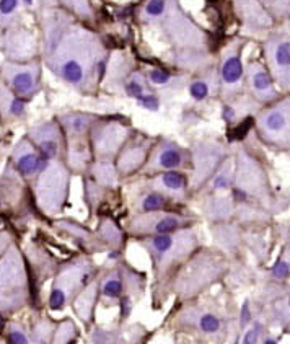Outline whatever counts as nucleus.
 <instances>
[{
	"instance_id": "nucleus-27",
	"label": "nucleus",
	"mask_w": 290,
	"mask_h": 344,
	"mask_svg": "<svg viewBox=\"0 0 290 344\" xmlns=\"http://www.w3.org/2000/svg\"><path fill=\"white\" fill-rule=\"evenodd\" d=\"M258 331H259V328H254L253 331H250L245 336V342L246 344H251V342H254L256 341V336H258Z\"/></svg>"
},
{
	"instance_id": "nucleus-26",
	"label": "nucleus",
	"mask_w": 290,
	"mask_h": 344,
	"mask_svg": "<svg viewBox=\"0 0 290 344\" xmlns=\"http://www.w3.org/2000/svg\"><path fill=\"white\" fill-rule=\"evenodd\" d=\"M8 339H10V342H13V344H24V342H27V338H24V334H21L18 331H13Z\"/></svg>"
},
{
	"instance_id": "nucleus-25",
	"label": "nucleus",
	"mask_w": 290,
	"mask_h": 344,
	"mask_svg": "<svg viewBox=\"0 0 290 344\" xmlns=\"http://www.w3.org/2000/svg\"><path fill=\"white\" fill-rule=\"evenodd\" d=\"M287 273H288L287 263H279L276 266V269H274V276H276V278H284V276H287Z\"/></svg>"
},
{
	"instance_id": "nucleus-18",
	"label": "nucleus",
	"mask_w": 290,
	"mask_h": 344,
	"mask_svg": "<svg viewBox=\"0 0 290 344\" xmlns=\"http://www.w3.org/2000/svg\"><path fill=\"white\" fill-rule=\"evenodd\" d=\"M139 98V103L142 105L144 108H147V110H159V100H156L155 96H152V95H147V96H144V95H140V96H137Z\"/></svg>"
},
{
	"instance_id": "nucleus-19",
	"label": "nucleus",
	"mask_w": 290,
	"mask_h": 344,
	"mask_svg": "<svg viewBox=\"0 0 290 344\" xmlns=\"http://www.w3.org/2000/svg\"><path fill=\"white\" fill-rule=\"evenodd\" d=\"M251 126H253V119H246V122H242L233 131V139H243L248 134V131H250Z\"/></svg>"
},
{
	"instance_id": "nucleus-4",
	"label": "nucleus",
	"mask_w": 290,
	"mask_h": 344,
	"mask_svg": "<svg viewBox=\"0 0 290 344\" xmlns=\"http://www.w3.org/2000/svg\"><path fill=\"white\" fill-rule=\"evenodd\" d=\"M12 87L18 91V93H28L35 85V77L30 70H20L12 75Z\"/></svg>"
},
{
	"instance_id": "nucleus-1",
	"label": "nucleus",
	"mask_w": 290,
	"mask_h": 344,
	"mask_svg": "<svg viewBox=\"0 0 290 344\" xmlns=\"http://www.w3.org/2000/svg\"><path fill=\"white\" fill-rule=\"evenodd\" d=\"M61 75L64 80H67L70 83H80L84 80V75H85L84 65H82L77 59H69V61H65L62 64Z\"/></svg>"
},
{
	"instance_id": "nucleus-22",
	"label": "nucleus",
	"mask_w": 290,
	"mask_h": 344,
	"mask_svg": "<svg viewBox=\"0 0 290 344\" xmlns=\"http://www.w3.org/2000/svg\"><path fill=\"white\" fill-rule=\"evenodd\" d=\"M150 80L153 83H167L170 80V75L167 72H163V70H153L150 73Z\"/></svg>"
},
{
	"instance_id": "nucleus-30",
	"label": "nucleus",
	"mask_w": 290,
	"mask_h": 344,
	"mask_svg": "<svg viewBox=\"0 0 290 344\" xmlns=\"http://www.w3.org/2000/svg\"><path fill=\"white\" fill-rule=\"evenodd\" d=\"M2 328H4V318L0 316V330H2Z\"/></svg>"
},
{
	"instance_id": "nucleus-28",
	"label": "nucleus",
	"mask_w": 290,
	"mask_h": 344,
	"mask_svg": "<svg viewBox=\"0 0 290 344\" xmlns=\"http://www.w3.org/2000/svg\"><path fill=\"white\" fill-rule=\"evenodd\" d=\"M248 322H250V312H248V302H245V305H243V313H242V323L246 325Z\"/></svg>"
},
{
	"instance_id": "nucleus-8",
	"label": "nucleus",
	"mask_w": 290,
	"mask_h": 344,
	"mask_svg": "<svg viewBox=\"0 0 290 344\" xmlns=\"http://www.w3.org/2000/svg\"><path fill=\"white\" fill-rule=\"evenodd\" d=\"M160 163L165 168H173V166H178L181 163V155L176 150H167L160 157Z\"/></svg>"
},
{
	"instance_id": "nucleus-5",
	"label": "nucleus",
	"mask_w": 290,
	"mask_h": 344,
	"mask_svg": "<svg viewBox=\"0 0 290 344\" xmlns=\"http://www.w3.org/2000/svg\"><path fill=\"white\" fill-rule=\"evenodd\" d=\"M46 165H47L46 160H39L36 155L27 154L18 160V170L23 175H31V173H35L38 168H46Z\"/></svg>"
},
{
	"instance_id": "nucleus-21",
	"label": "nucleus",
	"mask_w": 290,
	"mask_h": 344,
	"mask_svg": "<svg viewBox=\"0 0 290 344\" xmlns=\"http://www.w3.org/2000/svg\"><path fill=\"white\" fill-rule=\"evenodd\" d=\"M121 282L119 281H110L104 286V293L106 296H111V297H114V296H118V293L121 292Z\"/></svg>"
},
{
	"instance_id": "nucleus-7",
	"label": "nucleus",
	"mask_w": 290,
	"mask_h": 344,
	"mask_svg": "<svg viewBox=\"0 0 290 344\" xmlns=\"http://www.w3.org/2000/svg\"><path fill=\"white\" fill-rule=\"evenodd\" d=\"M271 77L268 72L264 70H256L253 73V87L256 91H268L271 88Z\"/></svg>"
},
{
	"instance_id": "nucleus-10",
	"label": "nucleus",
	"mask_w": 290,
	"mask_h": 344,
	"mask_svg": "<svg viewBox=\"0 0 290 344\" xmlns=\"http://www.w3.org/2000/svg\"><path fill=\"white\" fill-rule=\"evenodd\" d=\"M176 229H178V220L175 219V217H165L163 220H160L159 224H156V230H159L160 233H170Z\"/></svg>"
},
{
	"instance_id": "nucleus-31",
	"label": "nucleus",
	"mask_w": 290,
	"mask_h": 344,
	"mask_svg": "<svg viewBox=\"0 0 290 344\" xmlns=\"http://www.w3.org/2000/svg\"><path fill=\"white\" fill-rule=\"evenodd\" d=\"M23 2H24V4H28V5H30V4H33V0H23Z\"/></svg>"
},
{
	"instance_id": "nucleus-14",
	"label": "nucleus",
	"mask_w": 290,
	"mask_h": 344,
	"mask_svg": "<svg viewBox=\"0 0 290 344\" xmlns=\"http://www.w3.org/2000/svg\"><path fill=\"white\" fill-rule=\"evenodd\" d=\"M163 10H165V2H163V0H150L148 5H147V8H145V12L148 15H152V16L162 15Z\"/></svg>"
},
{
	"instance_id": "nucleus-23",
	"label": "nucleus",
	"mask_w": 290,
	"mask_h": 344,
	"mask_svg": "<svg viewBox=\"0 0 290 344\" xmlns=\"http://www.w3.org/2000/svg\"><path fill=\"white\" fill-rule=\"evenodd\" d=\"M127 93L130 96H140V95H142V85L137 83V82H130L127 85Z\"/></svg>"
},
{
	"instance_id": "nucleus-13",
	"label": "nucleus",
	"mask_w": 290,
	"mask_h": 344,
	"mask_svg": "<svg viewBox=\"0 0 290 344\" xmlns=\"http://www.w3.org/2000/svg\"><path fill=\"white\" fill-rule=\"evenodd\" d=\"M207 93H209V87L205 85L204 82H196L191 85V95L193 98L196 100H202L207 96Z\"/></svg>"
},
{
	"instance_id": "nucleus-24",
	"label": "nucleus",
	"mask_w": 290,
	"mask_h": 344,
	"mask_svg": "<svg viewBox=\"0 0 290 344\" xmlns=\"http://www.w3.org/2000/svg\"><path fill=\"white\" fill-rule=\"evenodd\" d=\"M23 108H24V103L21 102V100L15 98L13 102L10 103V113L18 116V114H21V113H23Z\"/></svg>"
},
{
	"instance_id": "nucleus-11",
	"label": "nucleus",
	"mask_w": 290,
	"mask_h": 344,
	"mask_svg": "<svg viewBox=\"0 0 290 344\" xmlns=\"http://www.w3.org/2000/svg\"><path fill=\"white\" fill-rule=\"evenodd\" d=\"M201 328L207 333H214L219 330V320L214 315H205L201 320Z\"/></svg>"
},
{
	"instance_id": "nucleus-16",
	"label": "nucleus",
	"mask_w": 290,
	"mask_h": 344,
	"mask_svg": "<svg viewBox=\"0 0 290 344\" xmlns=\"http://www.w3.org/2000/svg\"><path fill=\"white\" fill-rule=\"evenodd\" d=\"M16 7H18V0H0V15H12L16 10Z\"/></svg>"
},
{
	"instance_id": "nucleus-15",
	"label": "nucleus",
	"mask_w": 290,
	"mask_h": 344,
	"mask_svg": "<svg viewBox=\"0 0 290 344\" xmlns=\"http://www.w3.org/2000/svg\"><path fill=\"white\" fill-rule=\"evenodd\" d=\"M64 299H65L64 292L56 289V290H52L51 297H49V305H51V308H54V310H59L64 305Z\"/></svg>"
},
{
	"instance_id": "nucleus-29",
	"label": "nucleus",
	"mask_w": 290,
	"mask_h": 344,
	"mask_svg": "<svg viewBox=\"0 0 290 344\" xmlns=\"http://www.w3.org/2000/svg\"><path fill=\"white\" fill-rule=\"evenodd\" d=\"M227 186H228V183H227L225 178H223V176H220V178L215 180V188H227Z\"/></svg>"
},
{
	"instance_id": "nucleus-17",
	"label": "nucleus",
	"mask_w": 290,
	"mask_h": 344,
	"mask_svg": "<svg viewBox=\"0 0 290 344\" xmlns=\"http://www.w3.org/2000/svg\"><path fill=\"white\" fill-rule=\"evenodd\" d=\"M171 245H173V240L167 237V235H159V237H155L153 240V247L159 251H167L171 248Z\"/></svg>"
},
{
	"instance_id": "nucleus-6",
	"label": "nucleus",
	"mask_w": 290,
	"mask_h": 344,
	"mask_svg": "<svg viewBox=\"0 0 290 344\" xmlns=\"http://www.w3.org/2000/svg\"><path fill=\"white\" fill-rule=\"evenodd\" d=\"M287 126V117L280 111H272L266 116V128L272 132L282 131Z\"/></svg>"
},
{
	"instance_id": "nucleus-20",
	"label": "nucleus",
	"mask_w": 290,
	"mask_h": 344,
	"mask_svg": "<svg viewBox=\"0 0 290 344\" xmlns=\"http://www.w3.org/2000/svg\"><path fill=\"white\" fill-rule=\"evenodd\" d=\"M41 152H43V155H44L46 158L56 155V152H57L56 142H52V140H46V142H43V144H41Z\"/></svg>"
},
{
	"instance_id": "nucleus-3",
	"label": "nucleus",
	"mask_w": 290,
	"mask_h": 344,
	"mask_svg": "<svg viewBox=\"0 0 290 344\" xmlns=\"http://www.w3.org/2000/svg\"><path fill=\"white\" fill-rule=\"evenodd\" d=\"M272 59H274L276 69L285 72V75H287L288 65H290V44H288V41H280L274 49Z\"/></svg>"
},
{
	"instance_id": "nucleus-9",
	"label": "nucleus",
	"mask_w": 290,
	"mask_h": 344,
	"mask_svg": "<svg viewBox=\"0 0 290 344\" xmlns=\"http://www.w3.org/2000/svg\"><path fill=\"white\" fill-rule=\"evenodd\" d=\"M163 183L167 188H171V189H179L184 186V178L181 175L175 173V171H168L163 175Z\"/></svg>"
},
{
	"instance_id": "nucleus-12",
	"label": "nucleus",
	"mask_w": 290,
	"mask_h": 344,
	"mask_svg": "<svg viewBox=\"0 0 290 344\" xmlns=\"http://www.w3.org/2000/svg\"><path fill=\"white\" fill-rule=\"evenodd\" d=\"M165 204V199L159 194H152L145 199L144 203V209L145 211H156V209H160L162 206Z\"/></svg>"
},
{
	"instance_id": "nucleus-2",
	"label": "nucleus",
	"mask_w": 290,
	"mask_h": 344,
	"mask_svg": "<svg viewBox=\"0 0 290 344\" xmlns=\"http://www.w3.org/2000/svg\"><path fill=\"white\" fill-rule=\"evenodd\" d=\"M243 75V65H242V61L236 57V56H231L228 57L225 64H223V69H222V77L227 83H236L240 79H242Z\"/></svg>"
}]
</instances>
